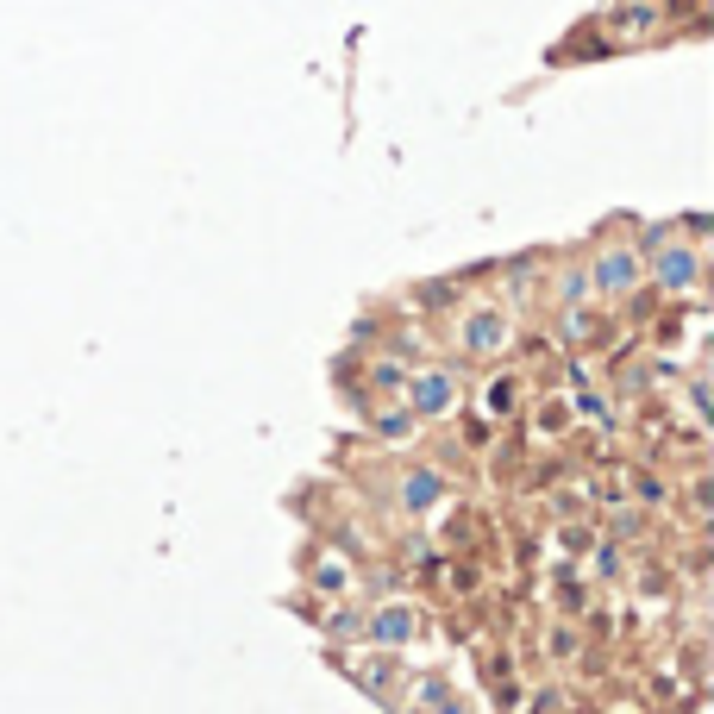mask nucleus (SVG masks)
Here are the masks:
<instances>
[{
    "mask_svg": "<svg viewBox=\"0 0 714 714\" xmlns=\"http://www.w3.org/2000/svg\"><path fill=\"white\" fill-rule=\"evenodd\" d=\"M433 495H439V483H433V476H408V508H426Z\"/></svg>",
    "mask_w": 714,
    "mask_h": 714,
    "instance_id": "obj_5",
    "label": "nucleus"
},
{
    "mask_svg": "<svg viewBox=\"0 0 714 714\" xmlns=\"http://www.w3.org/2000/svg\"><path fill=\"white\" fill-rule=\"evenodd\" d=\"M408 633H414V614L408 608H389L383 621H376V639H383V646H401Z\"/></svg>",
    "mask_w": 714,
    "mask_h": 714,
    "instance_id": "obj_1",
    "label": "nucleus"
},
{
    "mask_svg": "<svg viewBox=\"0 0 714 714\" xmlns=\"http://www.w3.org/2000/svg\"><path fill=\"white\" fill-rule=\"evenodd\" d=\"M414 401H420V408H426V414H439V408H445V401H451V383H445V376H426V383L414 389Z\"/></svg>",
    "mask_w": 714,
    "mask_h": 714,
    "instance_id": "obj_2",
    "label": "nucleus"
},
{
    "mask_svg": "<svg viewBox=\"0 0 714 714\" xmlns=\"http://www.w3.org/2000/svg\"><path fill=\"white\" fill-rule=\"evenodd\" d=\"M495 339H502V320H476L470 326V345L476 351H495Z\"/></svg>",
    "mask_w": 714,
    "mask_h": 714,
    "instance_id": "obj_4",
    "label": "nucleus"
},
{
    "mask_svg": "<svg viewBox=\"0 0 714 714\" xmlns=\"http://www.w3.org/2000/svg\"><path fill=\"white\" fill-rule=\"evenodd\" d=\"M445 714H464V708H445Z\"/></svg>",
    "mask_w": 714,
    "mask_h": 714,
    "instance_id": "obj_6",
    "label": "nucleus"
},
{
    "mask_svg": "<svg viewBox=\"0 0 714 714\" xmlns=\"http://www.w3.org/2000/svg\"><path fill=\"white\" fill-rule=\"evenodd\" d=\"M595 276H602L608 289H627V282H633V264H627V257H602V270H595Z\"/></svg>",
    "mask_w": 714,
    "mask_h": 714,
    "instance_id": "obj_3",
    "label": "nucleus"
}]
</instances>
